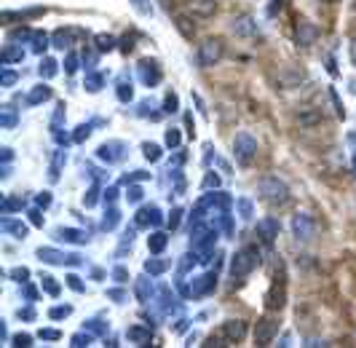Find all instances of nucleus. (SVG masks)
Masks as SVG:
<instances>
[{
  "label": "nucleus",
  "mask_w": 356,
  "mask_h": 348,
  "mask_svg": "<svg viewBox=\"0 0 356 348\" xmlns=\"http://www.w3.org/2000/svg\"><path fill=\"white\" fill-rule=\"evenodd\" d=\"M222 51H225V46H222L220 38H209L206 43H201V51H198V62L204 67L209 65H217L220 57H222Z\"/></svg>",
  "instance_id": "nucleus-1"
},
{
  "label": "nucleus",
  "mask_w": 356,
  "mask_h": 348,
  "mask_svg": "<svg viewBox=\"0 0 356 348\" xmlns=\"http://www.w3.org/2000/svg\"><path fill=\"white\" fill-rule=\"evenodd\" d=\"M257 265V257H254V249H241L236 254V260H233V276H246V273H252V268Z\"/></svg>",
  "instance_id": "nucleus-2"
},
{
  "label": "nucleus",
  "mask_w": 356,
  "mask_h": 348,
  "mask_svg": "<svg viewBox=\"0 0 356 348\" xmlns=\"http://www.w3.org/2000/svg\"><path fill=\"white\" fill-rule=\"evenodd\" d=\"M185 6H188V11L198 19H209V17L217 14V3H214V0H188Z\"/></svg>",
  "instance_id": "nucleus-3"
},
{
  "label": "nucleus",
  "mask_w": 356,
  "mask_h": 348,
  "mask_svg": "<svg viewBox=\"0 0 356 348\" xmlns=\"http://www.w3.org/2000/svg\"><path fill=\"white\" fill-rule=\"evenodd\" d=\"M222 335H225L230 343H233V340H241L244 337V321H228L225 327H222Z\"/></svg>",
  "instance_id": "nucleus-4"
},
{
  "label": "nucleus",
  "mask_w": 356,
  "mask_h": 348,
  "mask_svg": "<svg viewBox=\"0 0 356 348\" xmlns=\"http://www.w3.org/2000/svg\"><path fill=\"white\" fill-rule=\"evenodd\" d=\"M316 35H319V30H316L313 25H300V27H297V41H300V43H305V46L311 43Z\"/></svg>",
  "instance_id": "nucleus-5"
},
{
  "label": "nucleus",
  "mask_w": 356,
  "mask_h": 348,
  "mask_svg": "<svg viewBox=\"0 0 356 348\" xmlns=\"http://www.w3.org/2000/svg\"><path fill=\"white\" fill-rule=\"evenodd\" d=\"M174 25H177V30H180V33H182L185 38H188V41H193V35H196V27H190V25H188V19H185V17H177Z\"/></svg>",
  "instance_id": "nucleus-6"
},
{
  "label": "nucleus",
  "mask_w": 356,
  "mask_h": 348,
  "mask_svg": "<svg viewBox=\"0 0 356 348\" xmlns=\"http://www.w3.org/2000/svg\"><path fill=\"white\" fill-rule=\"evenodd\" d=\"M252 30H254V27H252V22L246 19V17H244V19H238L236 25H233V33H238V35H249Z\"/></svg>",
  "instance_id": "nucleus-7"
}]
</instances>
